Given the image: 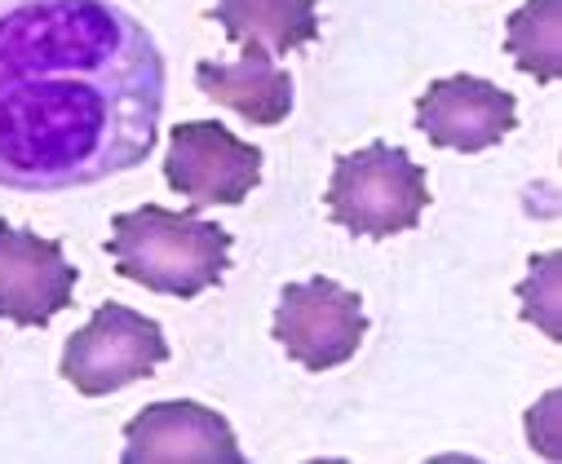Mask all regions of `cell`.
I'll return each instance as SVG.
<instances>
[{"instance_id": "5b68a950", "label": "cell", "mask_w": 562, "mask_h": 464, "mask_svg": "<svg viewBox=\"0 0 562 464\" xmlns=\"http://www.w3.org/2000/svg\"><path fill=\"white\" fill-rule=\"evenodd\" d=\"M270 332L289 350V359H297L306 372H333L359 354L368 315H363L359 292L333 279H306L279 292Z\"/></svg>"}, {"instance_id": "7c38bea8", "label": "cell", "mask_w": 562, "mask_h": 464, "mask_svg": "<svg viewBox=\"0 0 562 464\" xmlns=\"http://www.w3.org/2000/svg\"><path fill=\"white\" fill-rule=\"evenodd\" d=\"M505 49L518 71L553 84L562 76V0H527L505 23Z\"/></svg>"}, {"instance_id": "30bf717a", "label": "cell", "mask_w": 562, "mask_h": 464, "mask_svg": "<svg viewBox=\"0 0 562 464\" xmlns=\"http://www.w3.org/2000/svg\"><path fill=\"white\" fill-rule=\"evenodd\" d=\"M195 84L204 98H213L217 106H231L235 115H244L257 128L284 124L293 111V76L279 71L274 58L261 49H244L239 63L204 58L195 67Z\"/></svg>"}, {"instance_id": "277c9868", "label": "cell", "mask_w": 562, "mask_h": 464, "mask_svg": "<svg viewBox=\"0 0 562 464\" xmlns=\"http://www.w3.org/2000/svg\"><path fill=\"white\" fill-rule=\"evenodd\" d=\"M169 359V341L156 319L137 315V309L106 301L93 309V319L67 337L63 346V376L85 398L115 394L133 381L151 376Z\"/></svg>"}, {"instance_id": "8fae6325", "label": "cell", "mask_w": 562, "mask_h": 464, "mask_svg": "<svg viewBox=\"0 0 562 464\" xmlns=\"http://www.w3.org/2000/svg\"><path fill=\"white\" fill-rule=\"evenodd\" d=\"M213 19L222 23L231 45L261 49L270 58L319 41L315 0H217Z\"/></svg>"}, {"instance_id": "9c48e42d", "label": "cell", "mask_w": 562, "mask_h": 464, "mask_svg": "<svg viewBox=\"0 0 562 464\" xmlns=\"http://www.w3.org/2000/svg\"><path fill=\"white\" fill-rule=\"evenodd\" d=\"M169 464V460H200V464H239V438L226 416L204 403H151L124 429V464Z\"/></svg>"}, {"instance_id": "8992f818", "label": "cell", "mask_w": 562, "mask_h": 464, "mask_svg": "<svg viewBox=\"0 0 562 464\" xmlns=\"http://www.w3.org/2000/svg\"><path fill=\"white\" fill-rule=\"evenodd\" d=\"M165 182L178 191L195 213L213 204H244L261 182V150L239 142L217 120H187L169 133Z\"/></svg>"}, {"instance_id": "6da1fadb", "label": "cell", "mask_w": 562, "mask_h": 464, "mask_svg": "<svg viewBox=\"0 0 562 464\" xmlns=\"http://www.w3.org/2000/svg\"><path fill=\"white\" fill-rule=\"evenodd\" d=\"M165 115L156 36L111 0H0V186L54 195L147 165Z\"/></svg>"}, {"instance_id": "ba28073f", "label": "cell", "mask_w": 562, "mask_h": 464, "mask_svg": "<svg viewBox=\"0 0 562 464\" xmlns=\"http://www.w3.org/2000/svg\"><path fill=\"white\" fill-rule=\"evenodd\" d=\"M518 124V102L492 80L479 76H448L435 80L416 102V128L435 146L479 155L496 146Z\"/></svg>"}, {"instance_id": "7a4b0ae2", "label": "cell", "mask_w": 562, "mask_h": 464, "mask_svg": "<svg viewBox=\"0 0 562 464\" xmlns=\"http://www.w3.org/2000/svg\"><path fill=\"white\" fill-rule=\"evenodd\" d=\"M115 270L128 283H143L160 296H200L213 287L231 265V230L217 222H204L191 213H169L156 204H143L133 213L111 217V244H106Z\"/></svg>"}, {"instance_id": "3957f363", "label": "cell", "mask_w": 562, "mask_h": 464, "mask_svg": "<svg viewBox=\"0 0 562 464\" xmlns=\"http://www.w3.org/2000/svg\"><path fill=\"white\" fill-rule=\"evenodd\" d=\"M430 208L426 169L403 146L372 142L363 150L337 155L328 182V217L363 239H390L420 226Z\"/></svg>"}, {"instance_id": "52a82bcc", "label": "cell", "mask_w": 562, "mask_h": 464, "mask_svg": "<svg viewBox=\"0 0 562 464\" xmlns=\"http://www.w3.org/2000/svg\"><path fill=\"white\" fill-rule=\"evenodd\" d=\"M76 301V265L58 239L0 222V324L45 328Z\"/></svg>"}]
</instances>
